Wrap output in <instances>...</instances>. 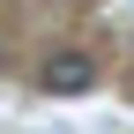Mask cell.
Masks as SVG:
<instances>
[{
    "mask_svg": "<svg viewBox=\"0 0 134 134\" xmlns=\"http://www.w3.org/2000/svg\"><path fill=\"white\" fill-rule=\"evenodd\" d=\"M37 90H45V97H82V90H97V52L60 45V52L37 67Z\"/></svg>",
    "mask_w": 134,
    "mask_h": 134,
    "instance_id": "6da1fadb",
    "label": "cell"
}]
</instances>
